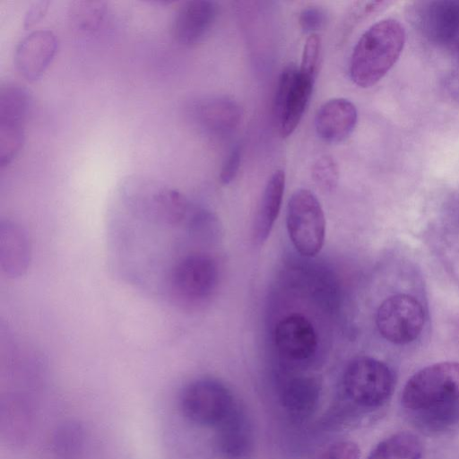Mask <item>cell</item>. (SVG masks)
Listing matches in <instances>:
<instances>
[{
  "instance_id": "8",
  "label": "cell",
  "mask_w": 459,
  "mask_h": 459,
  "mask_svg": "<svg viewBox=\"0 0 459 459\" xmlns=\"http://www.w3.org/2000/svg\"><path fill=\"white\" fill-rule=\"evenodd\" d=\"M315 78L294 65L281 74L274 99V112L280 134L290 135L299 126L312 95Z\"/></svg>"
},
{
  "instance_id": "18",
  "label": "cell",
  "mask_w": 459,
  "mask_h": 459,
  "mask_svg": "<svg viewBox=\"0 0 459 459\" xmlns=\"http://www.w3.org/2000/svg\"><path fill=\"white\" fill-rule=\"evenodd\" d=\"M285 188L283 170L274 171L268 179L257 206L253 223V238L258 244L270 235L279 215Z\"/></svg>"
},
{
  "instance_id": "26",
  "label": "cell",
  "mask_w": 459,
  "mask_h": 459,
  "mask_svg": "<svg viewBox=\"0 0 459 459\" xmlns=\"http://www.w3.org/2000/svg\"><path fill=\"white\" fill-rule=\"evenodd\" d=\"M240 161L241 148L239 146H236L230 152L222 165L220 174V180L222 184L228 185L234 180L238 172Z\"/></svg>"
},
{
  "instance_id": "23",
  "label": "cell",
  "mask_w": 459,
  "mask_h": 459,
  "mask_svg": "<svg viewBox=\"0 0 459 459\" xmlns=\"http://www.w3.org/2000/svg\"><path fill=\"white\" fill-rule=\"evenodd\" d=\"M321 42L317 34H311L307 39L299 70L307 75L316 78L319 63Z\"/></svg>"
},
{
  "instance_id": "15",
  "label": "cell",
  "mask_w": 459,
  "mask_h": 459,
  "mask_svg": "<svg viewBox=\"0 0 459 459\" xmlns=\"http://www.w3.org/2000/svg\"><path fill=\"white\" fill-rule=\"evenodd\" d=\"M215 445L223 459H247L253 449L251 420L238 403L216 429Z\"/></svg>"
},
{
  "instance_id": "17",
  "label": "cell",
  "mask_w": 459,
  "mask_h": 459,
  "mask_svg": "<svg viewBox=\"0 0 459 459\" xmlns=\"http://www.w3.org/2000/svg\"><path fill=\"white\" fill-rule=\"evenodd\" d=\"M421 12L425 30L435 40L459 50V1L429 2Z\"/></svg>"
},
{
  "instance_id": "1",
  "label": "cell",
  "mask_w": 459,
  "mask_h": 459,
  "mask_svg": "<svg viewBox=\"0 0 459 459\" xmlns=\"http://www.w3.org/2000/svg\"><path fill=\"white\" fill-rule=\"evenodd\" d=\"M405 44L403 25L384 19L371 25L356 43L350 61V76L360 88L377 83L399 59Z\"/></svg>"
},
{
  "instance_id": "21",
  "label": "cell",
  "mask_w": 459,
  "mask_h": 459,
  "mask_svg": "<svg viewBox=\"0 0 459 459\" xmlns=\"http://www.w3.org/2000/svg\"><path fill=\"white\" fill-rule=\"evenodd\" d=\"M105 15V5L97 1H81L72 7V21L83 30L99 27Z\"/></svg>"
},
{
  "instance_id": "12",
  "label": "cell",
  "mask_w": 459,
  "mask_h": 459,
  "mask_svg": "<svg viewBox=\"0 0 459 459\" xmlns=\"http://www.w3.org/2000/svg\"><path fill=\"white\" fill-rule=\"evenodd\" d=\"M274 342L279 352L291 360L311 358L317 347V337L313 325L299 314L290 315L277 324Z\"/></svg>"
},
{
  "instance_id": "5",
  "label": "cell",
  "mask_w": 459,
  "mask_h": 459,
  "mask_svg": "<svg viewBox=\"0 0 459 459\" xmlns=\"http://www.w3.org/2000/svg\"><path fill=\"white\" fill-rule=\"evenodd\" d=\"M286 223L289 237L303 256L316 255L323 247L325 219L316 196L308 189H299L290 196Z\"/></svg>"
},
{
  "instance_id": "19",
  "label": "cell",
  "mask_w": 459,
  "mask_h": 459,
  "mask_svg": "<svg viewBox=\"0 0 459 459\" xmlns=\"http://www.w3.org/2000/svg\"><path fill=\"white\" fill-rule=\"evenodd\" d=\"M423 446L411 432L400 431L379 442L367 459H420Z\"/></svg>"
},
{
  "instance_id": "3",
  "label": "cell",
  "mask_w": 459,
  "mask_h": 459,
  "mask_svg": "<svg viewBox=\"0 0 459 459\" xmlns=\"http://www.w3.org/2000/svg\"><path fill=\"white\" fill-rule=\"evenodd\" d=\"M459 398V362L443 361L427 366L406 382L401 402L419 411Z\"/></svg>"
},
{
  "instance_id": "14",
  "label": "cell",
  "mask_w": 459,
  "mask_h": 459,
  "mask_svg": "<svg viewBox=\"0 0 459 459\" xmlns=\"http://www.w3.org/2000/svg\"><path fill=\"white\" fill-rule=\"evenodd\" d=\"M217 6L208 0L183 2L178 8L172 25L175 39L183 46H194L208 33L216 18Z\"/></svg>"
},
{
  "instance_id": "13",
  "label": "cell",
  "mask_w": 459,
  "mask_h": 459,
  "mask_svg": "<svg viewBox=\"0 0 459 459\" xmlns=\"http://www.w3.org/2000/svg\"><path fill=\"white\" fill-rule=\"evenodd\" d=\"M321 383L316 377L299 375L287 378L279 389V403L294 422H303L316 410Z\"/></svg>"
},
{
  "instance_id": "20",
  "label": "cell",
  "mask_w": 459,
  "mask_h": 459,
  "mask_svg": "<svg viewBox=\"0 0 459 459\" xmlns=\"http://www.w3.org/2000/svg\"><path fill=\"white\" fill-rule=\"evenodd\" d=\"M417 412L419 424L424 429L444 431L459 423V398Z\"/></svg>"
},
{
  "instance_id": "9",
  "label": "cell",
  "mask_w": 459,
  "mask_h": 459,
  "mask_svg": "<svg viewBox=\"0 0 459 459\" xmlns=\"http://www.w3.org/2000/svg\"><path fill=\"white\" fill-rule=\"evenodd\" d=\"M29 102L27 90L20 85L7 83L0 90L1 168L8 165L22 147Z\"/></svg>"
},
{
  "instance_id": "24",
  "label": "cell",
  "mask_w": 459,
  "mask_h": 459,
  "mask_svg": "<svg viewBox=\"0 0 459 459\" xmlns=\"http://www.w3.org/2000/svg\"><path fill=\"white\" fill-rule=\"evenodd\" d=\"M359 446L351 440H340L325 447L316 459H359Z\"/></svg>"
},
{
  "instance_id": "4",
  "label": "cell",
  "mask_w": 459,
  "mask_h": 459,
  "mask_svg": "<svg viewBox=\"0 0 459 459\" xmlns=\"http://www.w3.org/2000/svg\"><path fill=\"white\" fill-rule=\"evenodd\" d=\"M238 404L231 390L213 378H199L187 384L179 397L184 416L191 422L216 429Z\"/></svg>"
},
{
  "instance_id": "10",
  "label": "cell",
  "mask_w": 459,
  "mask_h": 459,
  "mask_svg": "<svg viewBox=\"0 0 459 459\" xmlns=\"http://www.w3.org/2000/svg\"><path fill=\"white\" fill-rule=\"evenodd\" d=\"M57 49V39L48 30L30 32L18 43L14 65L27 81L39 79L51 64Z\"/></svg>"
},
{
  "instance_id": "11",
  "label": "cell",
  "mask_w": 459,
  "mask_h": 459,
  "mask_svg": "<svg viewBox=\"0 0 459 459\" xmlns=\"http://www.w3.org/2000/svg\"><path fill=\"white\" fill-rule=\"evenodd\" d=\"M194 123L204 133L221 136L231 133L242 117L240 107L227 97H208L195 101L190 107Z\"/></svg>"
},
{
  "instance_id": "6",
  "label": "cell",
  "mask_w": 459,
  "mask_h": 459,
  "mask_svg": "<svg viewBox=\"0 0 459 459\" xmlns=\"http://www.w3.org/2000/svg\"><path fill=\"white\" fill-rule=\"evenodd\" d=\"M218 279V266L212 256L205 254L189 255L172 270V294L183 305H198L212 295Z\"/></svg>"
},
{
  "instance_id": "2",
  "label": "cell",
  "mask_w": 459,
  "mask_h": 459,
  "mask_svg": "<svg viewBox=\"0 0 459 459\" xmlns=\"http://www.w3.org/2000/svg\"><path fill=\"white\" fill-rule=\"evenodd\" d=\"M394 378L390 368L375 358L361 356L347 365L342 377L344 396L365 410L383 406L392 395Z\"/></svg>"
},
{
  "instance_id": "22",
  "label": "cell",
  "mask_w": 459,
  "mask_h": 459,
  "mask_svg": "<svg viewBox=\"0 0 459 459\" xmlns=\"http://www.w3.org/2000/svg\"><path fill=\"white\" fill-rule=\"evenodd\" d=\"M312 178L322 190L333 191L339 180V169L335 160L328 155L318 158L312 166Z\"/></svg>"
},
{
  "instance_id": "25",
  "label": "cell",
  "mask_w": 459,
  "mask_h": 459,
  "mask_svg": "<svg viewBox=\"0 0 459 459\" xmlns=\"http://www.w3.org/2000/svg\"><path fill=\"white\" fill-rule=\"evenodd\" d=\"M325 12L317 6L304 8L299 17L301 29L307 33L316 34V31L323 29L326 23Z\"/></svg>"
},
{
  "instance_id": "7",
  "label": "cell",
  "mask_w": 459,
  "mask_h": 459,
  "mask_svg": "<svg viewBox=\"0 0 459 459\" xmlns=\"http://www.w3.org/2000/svg\"><path fill=\"white\" fill-rule=\"evenodd\" d=\"M424 320L420 303L408 294H395L385 299L376 316L380 334L394 344L415 341L422 332Z\"/></svg>"
},
{
  "instance_id": "16",
  "label": "cell",
  "mask_w": 459,
  "mask_h": 459,
  "mask_svg": "<svg viewBox=\"0 0 459 459\" xmlns=\"http://www.w3.org/2000/svg\"><path fill=\"white\" fill-rule=\"evenodd\" d=\"M358 119L355 105L344 98H333L317 110L315 128L318 136L327 143L346 140L353 132Z\"/></svg>"
},
{
  "instance_id": "27",
  "label": "cell",
  "mask_w": 459,
  "mask_h": 459,
  "mask_svg": "<svg viewBox=\"0 0 459 459\" xmlns=\"http://www.w3.org/2000/svg\"><path fill=\"white\" fill-rule=\"evenodd\" d=\"M48 1H39L34 3L28 10L24 18V27L28 28L40 20L48 9Z\"/></svg>"
}]
</instances>
